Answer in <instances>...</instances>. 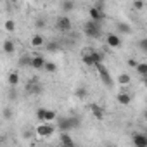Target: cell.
I'll use <instances>...</instances> for the list:
<instances>
[{
  "label": "cell",
  "mask_w": 147,
  "mask_h": 147,
  "mask_svg": "<svg viewBox=\"0 0 147 147\" xmlns=\"http://www.w3.org/2000/svg\"><path fill=\"white\" fill-rule=\"evenodd\" d=\"M31 47H35V49H40V47H43L45 45V38L42 36V35H35V36H31Z\"/></svg>",
  "instance_id": "11"
},
{
  "label": "cell",
  "mask_w": 147,
  "mask_h": 147,
  "mask_svg": "<svg viewBox=\"0 0 147 147\" xmlns=\"http://www.w3.org/2000/svg\"><path fill=\"white\" fill-rule=\"evenodd\" d=\"M88 14H90V21H95V23H102V21H104V18H106V14H104V12H100V11H97L94 5L90 7Z\"/></svg>",
  "instance_id": "8"
},
{
  "label": "cell",
  "mask_w": 147,
  "mask_h": 147,
  "mask_svg": "<svg viewBox=\"0 0 147 147\" xmlns=\"http://www.w3.org/2000/svg\"><path fill=\"white\" fill-rule=\"evenodd\" d=\"M45 49H47L49 52H57L61 47H59L57 43H45Z\"/></svg>",
  "instance_id": "30"
},
{
  "label": "cell",
  "mask_w": 147,
  "mask_h": 147,
  "mask_svg": "<svg viewBox=\"0 0 147 147\" xmlns=\"http://www.w3.org/2000/svg\"><path fill=\"white\" fill-rule=\"evenodd\" d=\"M9 85L11 87H18L19 85V73L18 71H12L9 75Z\"/></svg>",
  "instance_id": "17"
},
{
  "label": "cell",
  "mask_w": 147,
  "mask_h": 147,
  "mask_svg": "<svg viewBox=\"0 0 147 147\" xmlns=\"http://www.w3.org/2000/svg\"><path fill=\"white\" fill-rule=\"evenodd\" d=\"M131 142L135 147H147V135L145 133H133Z\"/></svg>",
  "instance_id": "7"
},
{
  "label": "cell",
  "mask_w": 147,
  "mask_h": 147,
  "mask_svg": "<svg viewBox=\"0 0 147 147\" xmlns=\"http://www.w3.org/2000/svg\"><path fill=\"white\" fill-rule=\"evenodd\" d=\"M137 73L140 76H147V62H138L137 66Z\"/></svg>",
  "instance_id": "22"
},
{
  "label": "cell",
  "mask_w": 147,
  "mask_h": 147,
  "mask_svg": "<svg viewBox=\"0 0 147 147\" xmlns=\"http://www.w3.org/2000/svg\"><path fill=\"white\" fill-rule=\"evenodd\" d=\"M71 28H73V23H71L69 16H59V18L55 19V30H57V31L66 33V31H69Z\"/></svg>",
  "instance_id": "3"
},
{
  "label": "cell",
  "mask_w": 147,
  "mask_h": 147,
  "mask_svg": "<svg viewBox=\"0 0 147 147\" xmlns=\"http://www.w3.org/2000/svg\"><path fill=\"white\" fill-rule=\"evenodd\" d=\"M26 90H28V94H33V95H36V94H42V85H40L36 80H31V82L28 83Z\"/></svg>",
  "instance_id": "9"
},
{
  "label": "cell",
  "mask_w": 147,
  "mask_h": 147,
  "mask_svg": "<svg viewBox=\"0 0 147 147\" xmlns=\"http://www.w3.org/2000/svg\"><path fill=\"white\" fill-rule=\"evenodd\" d=\"M116 100H118L121 106H128V104L131 102V95H130V94L121 92V94H118V95H116Z\"/></svg>",
  "instance_id": "12"
},
{
  "label": "cell",
  "mask_w": 147,
  "mask_h": 147,
  "mask_svg": "<svg viewBox=\"0 0 147 147\" xmlns=\"http://www.w3.org/2000/svg\"><path fill=\"white\" fill-rule=\"evenodd\" d=\"M138 49L147 54V38H140V40H138Z\"/></svg>",
  "instance_id": "29"
},
{
  "label": "cell",
  "mask_w": 147,
  "mask_h": 147,
  "mask_svg": "<svg viewBox=\"0 0 147 147\" xmlns=\"http://www.w3.org/2000/svg\"><path fill=\"white\" fill-rule=\"evenodd\" d=\"M52 133H54V125H50V123H40L36 126V135L42 137V138L50 137Z\"/></svg>",
  "instance_id": "5"
},
{
  "label": "cell",
  "mask_w": 147,
  "mask_h": 147,
  "mask_svg": "<svg viewBox=\"0 0 147 147\" xmlns=\"http://www.w3.org/2000/svg\"><path fill=\"white\" fill-rule=\"evenodd\" d=\"M118 30H119L121 33H126V35L131 33V28H130L128 24H125V23H119V24H118Z\"/></svg>",
  "instance_id": "27"
},
{
  "label": "cell",
  "mask_w": 147,
  "mask_h": 147,
  "mask_svg": "<svg viewBox=\"0 0 147 147\" xmlns=\"http://www.w3.org/2000/svg\"><path fill=\"white\" fill-rule=\"evenodd\" d=\"M107 45L113 47V49H118V47H121V38L114 33H109L107 35Z\"/></svg>",
  "instance_id": "10"
},
{
  "label": "cell",
  "mask_w": 147,
  "mask_h": 147,
  "mask_svg": "<svg viewBox=\"0 0 147 147\" xmlns=\"http://www.w3.org/2000/svg\"><path fill=\"white\" fill-rule=\"evenodd\" d=\"M88 54L92 55V59H94V62H95V66H97V64H102V61H104V54H102V52H95V50H88Z\"/></svg>",
  "instance_id": "16"
},
{
  "label": "cell",
  "mask_w": 147,
  "mask_h": 147,
  "mask_svg": "<svg viewBox=\"0 0 147 147\" xmlns=\"http://www.w3.org/2000/svg\"><path fill=\"white\" fill-rule=\"evenodd\" d=\"M61 9H62L64 12H71L73 9H75V2H62V4H61Z\"/></svg>",
  "instance_id": "23"
},
{
  "label": "cell",
  "mask_w": 147,
  "mask_h": 147,
  "mask_svg": "<svg viewBox=\"0 0 147 147\" xmlns=\"http://www.w3.org/2000/svg\"><path fill=\"white\" fill-rule=\"evenodd\" d=\"M107 147H109V145H107Z\"/></svg>",
  "instance_id": "37"
},
{
  "label": "cell",
  "mask_w": 147,
  "mask_h": 147,
  "mask_svg": "<svg viewBox=\"0 0 147 147\" xmlns=\"http://www.w3.org/2000/svg\"><path fill=\"white\" fill-rule=\"evenodd\" d=\"M33 55V59H31V67L33 69H45V64H47V61H45V57L42 55V54H31Z\"/></svg>",
  "instance_id": "6"
},
{
  "label": "cell",
  "mask_w": 147,
  "mask_h": 147,
  "mask_svg": "<svg viewBox=\"0 0 147 147\" xmlns=\"http://www.w3.org/2000/svg\"><path fill=\"white\" fill-rule=\"evenodd\" d=\"M4 26H5V31H9V33H12V31L16 30V23H14V19H7Z\"/></svg>",
  "instance_id": "24"
},
{
  "label": "cell",
  "mask_w": 147,
  "mask_h": 147,
  "mask_svg": "<svg viewBox=\"0 0 147 147\" xmlns=\"http://www.w3.org/2000/svg\"><path fill=\"white\" fill-rule=\"evenodd\" d=\"M14 50H16L14 40H11V38L4 40V52H5V54H14Z\"/></svg>",
  "instance_id": "14"
},
{
  "label": "cell",
  "mask_w": 147,
  "mask_h": 147,
  "mask_svg": "<svg viewBox=\"0 0 147 147\" xmlns=\"http://www.w3.org/2000/svg\"><path fill=\"white\" fill-rule=\"evenodd\" d=\"M45 113H47V109H43V107H40V109L36 111V119H38L40 123H45Z\"/></svg>",
  "instance_id": "26"
},
{
  "label": "cell",
  "mask_w": 147,
  "mask_h": 147,
  "mask_svg": "<svg viewBox=\"0 0 147 147\" xmlns=\"http://www.w3.org/2000/svg\"><path fill=\"white\" fill-rule=\"evenodd\" d=\"M83 31H85V35L90 36V38H100V36H102L100 23H95V21H88V23H85Z\"/></svg>",
  "instance_id": "2"
},
{
  "label": "cell",
  "mask_w": 147,
  "mask_h": 147,
  "mask_svg": "<svg viewBox=\"0 0 147 147\" xmlns=\"http://www.w3.org/2000/svg\"><path fill=\"white\" fill-rule=\"evenodd\" d=\"M90 111H92L94 118H97V119H104V109H102L100 106H97V104H92V106H90Z\"/></svg>",
  "instance_id": "13"
},
{
  "label": "cell",
  "mask_w": 147,
  "mask_h": 147,
  "mask_svg": "<svg viewBox=\"0 0 147 147\" xmlns=\"http://www.w3.org/2000/svg\"><path fill=\"white\" fill-rule=\"evenodd\" d=\"M87 94H88V92H87V88H85V87H78V88H76V92H75V95H76L78 99H85V97H87Z\"/></svg>",
  "instance_id": "25"
},
{
  "label": "cell",
  "mask_w": 147,
  "mask_h": 147,
  "mask_svg": "<svg viewBox=\"0 0 147 147\" xmlns=\"http://www.w3.org/2000/svg\"><path fill=\"white\" fill-rule=\"evenodd\" d=\"M95 67H97V71H99V75H100L104 85H106V87H113V78H111V75H109L107 67L104 66V62H102V64H97Z\"/></svg>",
  "instance_id": "4"
},
{
  "label": "cell",
  "mask_w": 147,
  "mask_h": 147,
  "mask_svg": "<svg viewBox=\"0 0 147 147\" xmlns=\"http://www.w3.org/2000/svg\"><path fill=\"white\" fill-rule=\"evenodd\" d=\"M144 85H145V88H147V76H144Z\"/></svg>",
  "instance_id": "36"
},
{
  "label": "cell",
  "mask_w": 147,
  "mask_h": 147,
  "mask_svg": "<svg viewBox=\"0 0 147 147\" xmlns=\"http://www.w3.org/2000/svg\"><path fill=\"white\" fill-rule=\"evenodd\" d=\"M94 7H95L97 11H100V12H104V2H95V4H94Z\"/></svg>",
  "instance_id": "32"
},
{
  "label": "cell",
  "mask_w": 147,
  "mask_h": 147,
  "mask_svg": "<svg viewBox=\"0 0 147 147\" xmlns=\"http://www.w3.org/2000/svg\"><path fill=\"white\" fill-rule=\"evenodd\" d=\"M131 5H133V9H135V11H142V9L145 7V4L142 2V0H135V2H133Z\"/></svg>",
  "instance_id": "31"
},
{
  "label": "cell",
  "mask_w": 147,
  "mask_h": 147,
  "mask_svg": "<svg viewBox=\"0 0 147 147\" xmlns=\"http://www.w3.org/2000/svg\"><path fill=\"white\" fill-rule=\"evenodd\" d=\"M31 59H33V55H30V54H24V55H21L19 57V66H30L31 67Z\"/></svg>",
  "instance_id": "18"
},
{
  "label": "cell",
  "mask_w": 147,
  "mask_h": 147,
  "mask_svg": "<svg viewBox=\"0 0 147 147\" xmlns=\"http://www.w3.org/2000/svg\"><path fill=\"white\" fill-rule=\"evenodd\" d=\"M55 126L62 131V133H67L69 130L80 126V118L78 116H67V118H57V123Z\"/></svg>",
  "instance_id": "1"
},
{
  "label": "cell",
  "mask_w": 147,
  "mask_h": 147,
  "mask_svg": "<svg viewBox=\"0 0 147 147\" xmlns=\"http://www.w3.org/2000/svg\"><path fill=\"white\" fill-rule=\"evenodd\" d=\"M35 24H36V28H45V21H43V19H40V18L36 19V23H35Z\"/></svg>",
  "instance_id": "33"
},
{
  "label": "cell",
  "mask_w": 147,
  "mask_h": 147,
  "mask_svg": "<svg viewBox=\"0 0 147 147\" xmlns=\"http://www.w3.org/2000/svg\"><path fill=\"white\" fill-rule=\"evenodd\" d=\"M61 144L62 147H75V142L69 137V133H61Z\"/></svg>",
  "instance_id": "15"
},
{
  "label": "cell",
  "mask_w": 147,
  "mask_h": 147,
  "mask_svg": "<svg viewBox=\"0 0 147 147\" xmlns=\"http://www.w3.org/2000/svg\"><path fill=\"white\" fill-rule=\"evenodd\" d=\"M128 66H131V67H135V69H137V66H138V62H137L135 59H128Z\"/></svg>",
  "instance_id": "34"
},
{
  "label": "cell",
  "mask_w": 147,
  "mask_h": 147,
  "mask_svg": "<svg viewBox=\"0 0 147 147\" xmlns=\"http://www.w3.org/2000/svg\"><path fill=\"white\" fill-rule=\"evenodd\" d=\"M144 119L147 121V109H144Z\"/></svg>",
  "instance_id": "35"
},
{
  "label": "cell",
  "mask_w": 147,
  "mask_h": 147,
  "mask_svg": "<svg viewBox=\"0 0 147 147\" xmlns=\"http://www.w3.org/2000/svg\"><path fill=\"white\" fill-rule=\"evenodd\" d=\"M82 61H83V64H87V66H95V62H94L92 55L88 54V50H87V52H83V55H82Z\"/></svg>",
  "instance_id": "20"
},
{
  "label": "cell",
  "mask_w": 147,
  "mask_h": 147,
  "mask_svg": "<svg viewBox=\"0 0 147 147\" xmlns=\"http://www.w3.org/2000/svg\"><path fill=\"white\" fill-rule=\"evenodd\" d=\"M45 71H47V73H55V71H57V66H55L54 62H49V61H47V64H45Z\"/></svg>",
  "instance_id": "28"
},
{
  "label": "cell",
  "mask_w": 147,
  "mask_h": 147,
  "mask_svg": "<svg viewBox=\"0 0 147 147\" xmlns=\"http://www.w3.org/2000/svg\"><path fill=\"white\" fill-rule=\"evenodd\" d=\"M54 119H57L55 111L54 109H47V113H45V123H52Z\"/></svg>",
  "instance_id": "21"
},
{
  "label": "cell",
  "mask_w": 147,
  "mask_h": 147,
  "mask_svg": "<svg viewBox=\"0 0 147 147\" xmlns=\"http://www.w3.org/2000/svg\"><path fill=\"white\" fill-rule=\"evenodd\" d=\"M130 82H131V78H130V75H126V73H121V75L118 76V83L123 85V87L130 85Z\"/></svg>",
  "instance_id": "19"
}]
</instances>
